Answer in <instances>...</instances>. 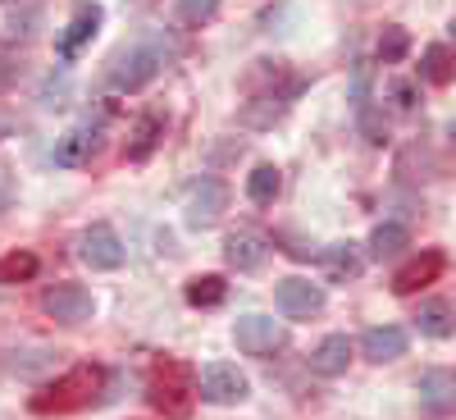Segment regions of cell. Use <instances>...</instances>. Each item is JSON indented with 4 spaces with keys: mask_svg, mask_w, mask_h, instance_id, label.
Returning <instances> with one entry per match:
<instances>
[{
    "mask_svg": "<svg viewBox=\"0 0 456 420\" xmlns=\"http://www.w3.org/2000/svg\"><path fill=\"white\" fill-rule=\"evenodd\" d=\"M101 384H105V370L101 366H73V370H64L55 384H46L42 393L32 398V411L37 416H64V411H78V407H87L96 393H101Z\"/></svg>",
    "mask_w": 456,
    "mask_h": 420,
    "instance_id": "cell-1",
    "label": "cell"
},
{
    "mask_svg": "<svg viewBox=\"0 0 456 420\" xmlns=\"http://www.w3.org/2000/svg\"><path fill=\"white\" fill-rule=\"evenodd\" d=\"M146 398L165 420H187L192 416V402H197V379L187 375L183 361H156L151 366Z\"/></svg>",
    "mask_w": 456,
    "mask_h": 420,
    "instance_id": "cell-2",
    "label": "cell"
},
{
    "mask_svg": "<svg viewBox=\"0 0 456 420\" xmlns=\"http://www.w3.org/2000/svg\"><path fill=\"white\" fill-rule=\"evenodd\" d=\"M247 393H251L247 375L228 361H210L197 375V398L210 402V407H238V402H247Z\"/></svg>",
    "mask_w": 456,
    "mask_h": 420,
    "instance_id": "cell-3",
    "label": "cell"
},
{
    "mask_svg": "<svg viewBox=\"0 0 456 420\" xmlns=\"http://www.w3.org/2000/svg\"><path fill=\"white\" fill-rule=\"evenodd\" d=\"M160 64H165V55L156 46H128L110 64V87L114 92H142L160 73Z\"/></svg>",
    "mask_w": 456,
    "mask_h": 420,
    "instance_id": "cell-4",
    "label": "cell"
},
{
    "mask_svg": "<svg viewBox=\"0 0 456 420\" xmlns=\"http://www.w3.org/2000/svg\"><path fill=\"white\" fill-rule=\"evenodd\" d=\"M42 311L51 320H60V325H83V320H92L96 301H92V292L83 284H51L42 292Z\"/></svg>",
    "mask_w": 456,
    "mask_h": 420,
    "instance_id": "cell-5",
    "label": "cell"
},
{
    "mask_svg": "<svg viewBox=\"0 0 456 420\" xmlns=\"http://www.w3.org/2000/svg\"><path fill=\"white\" fill-rule=\"evenodd\" d=\"M233 338L247 357H274L283 342H288V329L274 320V316H242L233 325Z\"/></svg>",
    "mask_w": 456,
    "mask_h": 420,
    "instance_id": "cell-6",
    "label": "cell"
},
{
    "mask_svg": "<svg viewBox=\"0 0 456 420\" xmlns=\"http://www.w3.org/2000/svg\"><path fill=\"white\" fill-rule=\"evenodd\" d=\"M274 301H279V311H283L288 320H311V316L324 311V288L311 284V279H297V275H292V279H279Z\"/></svg>",
    "mask_w": 456,
    "mask_h": 420,
    "instance_id": "cell-7",
    "label": "cell"
},
{
    "mask_svg": "<svg viewBox=\"0 0 456 420\" xmlns=\"http://www.w3.org/2000/svg\"><path fill=\"white\" fill-rule=\"evenodd\" d=\"M78 256L92 265V270H119L124 265V238L114 234L110 224H92L78 238Z\"/></svg>",
    "mask_w": 456,
    "mask_h": 420,
    "instance_id": "cell-8",
    "label": "cell"
},
{
    "mask_svg": "<svg viewBox=\"0 0 456 420\" xmlns=\"http://www.w3.org/2000/svg\"><path fill=\"white\" fill-rule=\"evenodd\" d=\"M228 210V187L219 178H206L192 187V197H187V224L192 228H210L219 224V215Z\"/></svg>",
    "mask_w": 456,
    "mask_h": 420,
    "instance_id": "cell-9",
    "label": "cell"
},
{
    "mask_svg": "<svg viewBox=\"0 0 456 420\" xmlns=\"http://www.w3.org/2000/svg\"><path fill=\"white\" fill-rule=\"evenodd\" d=\"M443 251H420V256H411L402 270L393 275V292L397 297H411V292H420V288H429L438 275H443Z\"/></svg>",
    "mask_w": 456,
    "mask_h": 420,
    "instance_id": "cell-10",
    "label": "cell"
},
{
    "mask_svg": "<svg viewBox=\"0 0 456 420\" xmlns=\"http://www.w3.org/2000/svg\"><path fill=\"white\" fill-rule=\"evenodd\" d=\"M420 407L425 411H434V416H447V411H456V370H447V366H434V370H425L420 375Z\"/></svg>",
    "mask_w": 456,
    "mask_h": 420,
    "instance_id": "cell-11",
    "label": "cell"
},
{
    "mask_svg": "<svg viewBox=\"0 0 456 420\" xmlns=\"http://www.w3.org/2000/svg\"><path fill=\"white\" fill-rule=\"evenodd\" d=\"M406 329L402 325H374V329H365L361 334V352H365V361H374V366H384V361H397L402 352H406Z\"/></svg>",
    "mask_w": 456,
    "mask_h": 420,
    "instance_id": "cell-12",
    "label": "cell"
},
{
    "mask_svg": "<svg viewBox=\"0 0 456 420\" xmlns=\"http://www.w3.org/2000/svg\"><path fill=\"white\" fill-rule=\"evenodd\" d=\"M101 5H78V10H73V19H69V28L60 32V55L69 60V55H78L87 42H92V37H96V28H101Z\"/></svg>",
    "mask_w": 456,
    "mask_h": 420,
    "instance_id": "cell-13",
    "label": "cell"
},
{
    "mask_svg": "<svg viewBox=\"0 0 456 420\" xmlns=\"http://www.w3.org/2000/svg\"><path fill=\"white\" fill-rule=\"evenodd\" d=\"M320 265H324V275L333 284H347V279H356L365 270V256L356 251V243H329L320 251Z\"/></svg>",
    "mask_w": 456,
    "mask_h": 420,
    "instance_id": "cell-14",
    "label": "cell"
},
{
    "mask_svg": "<svg viewBox=\"0 0 456 420\" xmlns=\"http://www.w3.org/2000/svg\"><path fill=\"white\" fill-rule=\"evenodd\" d=\"M265 256H270V243H265L260 234H233L224 243V260L233 265V270H260L265 265Z\"/></svg>",
    "mask_w": 456,
    "mask_h": 420,
    "instance_id": "cell-15",
    "label": "cell"
},
{
    "mask_svg": "<svg viewBox=\"0 0 456 420\" xmlns=\"http://www.w3.org/2000/svg\"><path fill=\"white\" fill-rule=\"evenodd\" d=\"M347 361H352V342H347V334H329L320 348L311 352V370H315V375H329V379L347 370Z\"/></svg>",
    "mask_w": 456,
    "mask_h": 420,
    "instance_id": "cell-16",
    "label": "cell"
},
{
    "mask_svg": "<svg viewBox=\"0 0 456 420\" xmlns=\"http://www.w3.org/2000/svg\"><path fill=\"white\" fill-rule=\"evenodd\" d=\"M92 151H96V133H92V128H69V133L55 142V165H60V169H78Z\"/></svg>",
    "mask_w": 456,
    "mask_h": 420,
    "instance_id": "cell-17",
    "label": "cell"
},
{
    "mask_svg": "<svg viewBox=\"0 0 456 420\" xmlns=\"http://www.w3.org/2000/svg\"><path fill=\"white\" fill-rule=\"evenodd\" d=\"M420 78L434 83V87H447L456 78V51L452 46H425L420 55Z\"/></svg>",
    "mask_w": 456,
    "mask_h": 420,
    "instance_id": "cell-18",
    "label": "cell"
},
{
    "mask_svg": "<svg viewBox=\"0 0 456 420\" xmlns=\"http://www.w3.org/2000/svg\"><path fill=\"white\" fill-rule=\"evenodd\" d=\"M402 247H411V234H406V224H397V219H384L370 234V256L374 260H388V256H397Z\"/></svg>",
    "mask_w": 456,
    "mask_h": 420,
    "instance_id": "cell-19",
    "label": "cell"
},
{
    "mask_svg": "<svg viewBox=\"0 0 456 420\" xmlns=\"http://www.w3.org/2000/svg\"><path fill=\"white\" fill-rule=\"evenodd\" d=\"M415 329L429 334V338H452L456 334V316L447 301H425L420 311H415Z\"/></svg>",
    "mask_w": 456,
    "mask_h": 420,
    "instance_id": "cell-20",
    "label": "cell"
},
{
    "mask_svg": "<svg viewBox=\"0 0 456 420\" xmlns=\"http://www.w3.org/2000/svg\"><path fill=\"white\" fill-rule=\"evenodd\" d=\"M279 187H283V178H279V169H274V165H256V169H251V178H247V197H251L256 206H274Z\"/></svg>",
    "mask_w": 456,
    "mask_h": 420,
    "instance_id": "cell-21",
    "label": "cell"
},
{
    "mask_svg": "<svg viewBox=\"0 0 456 420\" xmlns=\"http://www.w3.org/2000/svg\"><path fill=\"white\" fill-rule=\"evenodd\" d=\"M37 270H42V260H37L32 251H10V256H0V284H28Z\"/></svg>",
    "mask_w": 456,
    "mask_h": 420,
    "instance_id": "cell-22",
    "label": "cell"
},
{
    "mask_svg": "<svg viewBox=\"0 0 456 420\" xmlns=\"http://www.w3.org/2000/svg\"><path fill=\"white\" fill-rule=\"evenodd\" d=\"M224 292H228V284L219 275H197L187 284V301H192V307H219Z\"/></svg>",
    "mask_w": 456,
    "mask_h": 420,
    "instance_id": "cell-23",
    "label": "cell"
},
{
    "mask_svg": "<svg viewBox=\"0 0 456 420\" xmlns=\"http://www.w3.org/2000/svg\"><path fill=\"white\" fill-rule=\"evenodd\" d=\"M156 133H160V114H146V119L133 128L128 156H133V161H146V156H151V146H156Z\"/></svg>",
    "mask_w": 456,
    "mask_h": 420,
    "instance_id": "cell-24",
    "label": "cell"
},
{
    "mask_svg": "<svg viewBox=\"0 0 456 420\" xmlns=\"http://www.w3.org/2000/svg\"><path fill=\"white\" fill-rule=\"evenodd\" d=\"M219 14V0H178V23L183 28H201Z\"/></svg>",
    "mask_w": 456,
    "mask_h": 420,
    "instance_id": "cell-25",
    "label": "cell"
},
{
    "mask_svg": "<svg viewBox=\"0 0 456 420\" xmlns=\"http://www.w3.org/2000/svg\"><path fill=\"white\" fill-rule=\"evenodd\" d=\"M406 51H411L406 28H384V37H379V64H397Z\"/></svg>",
    "mask_w": 456,
    "mask_h": 420,
    "instance_id": "cell-26",
    "label": "cell"
},
{
    "mask_svg": "<svg viewBox=\"0 0 456 420\" xmlns=\"http://www.w3.org/2000/svg\"><path fill=\"white\" fill-rule=\"evenodd\" d=\"M10 202H14V178H10L5 169H0V215L10 210Z\"/></svg>",
    "mask_w": 456,
    "mask_h": 420,
    "instance_id": "cell-27",
    "label": "cell"
},
{
    "mask_svg": "<svg viewBox=\"0 0 456 420\" xmlns=\"http://www.w3.org/2000/svg\"><path fill=\"white\" fill-rule=\"evenodd\" d=\"M393 96H397L402 110H415V87L411 83H393Z\"/></svg>",
    "mask_w": 456,
    "mask_h": 420,
    "instance_id": "cell-28",
    "label": "cell"
},
{
    "mask_svg": "<svg viewBox=\"0 0 456 420\" xmlns=\"http://www.w3.org/2000/svg\"><path fill=\"white\" fill-rule=\"evenodd\" d=\"M452 37H456V19H452Z\"/></svg>",
    "mask_w": 456,
    "mask_h": 420,
    "instance_id": "cell-29",
    "label": "cell"
},
{
    "mask_svg": "<svg viewBox=\"0 0 456 420\" xmlns=\"http://www.w3.org/2000/svg\"><path fill=\"white\" fill-rule=\"evenodd\" d=\"M452 142H456V124H452Z\"/></svg>",
    "mask_w": 456,
    "mask_h": 420,
    "instance_id": "cell-30",
    "label": "cell"
}]
</instances>
